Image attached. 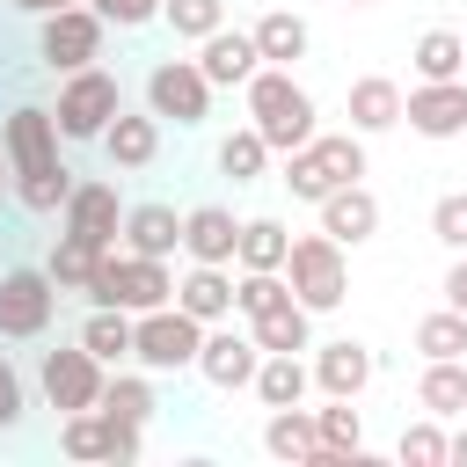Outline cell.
I'll return each mask as SVG.
<instances>
[{"label": "cell", "mask_w": 467, "mask_h": 467, "mask_svg": "<svg viewBox=\"0 0 467 467\" xmlns=\"http://www.w3.org/2000/svg\"><path fill=\"white\" fill-rule=\"evenodd\" d=\"M0 139H7V161H15V204L36 212V219L66 212L73 168L58 161V117H51L44 102H22V109L0 117Z\"/></svg>", "instance_id": "1"}, {"label": "cell", "mask_w": 467, "mask_h": 467, "mask_svg": "<svg viewBox=\"0 0 467 467\" xmlns=\"http://www.w3.org/2000/svg\"><path fill=\"white\" fill-rule=\"evenodd\" d=\"M241 95H248V124L270 139V153H299L314 139V95L292 80V66H263Z\"/></svg>", "instance_id": "2"}, {"label": "cell", "mask_w": 467, "mask_h": 467, "mask_svg": "<svg viewBox=\"0 0 467 467\" xmlns=\"http://www.w3.org/2000/svg\"><path fill=\"white\" fill-rule=\"evenodd\" d=\"M365 175V131H314L299 153H285V190L299 197V204H321L328 190H343V182H358Z\"/></svg>", "instance_id": "3"}, {"label": "cell", "mask_w": 467, "mask_h": 467, "mask_svg": "<svg viewBox=\"0 0 467 467\" xmlns=\"http://www.w3.org/2000/svg\"><path fill=\"white\" fill-rule=\"evenodd\" d=\"M175 299V277L161 255H131V248H102L95 277H88V306H124V314H153Z\"/></svg>", "instance_id": "4"}, {"label": "cell", "mask_w": 467, "mask_h": 467, "mask_svg": "<svg viewBox=\"0 0 467 467\" xmlns=\"http://www.w3.org/2000/svg\"><path fill=\"white\" fill-rule=\"evenodd\" d=\"M285 285L306 314H336L350 299V270H343V241L336 234H299L285 255Z\"/></svg>", "instance_id": "5"}, {"label": "cell", "mask_w": 467, "mask_h": 467, "mask_svg": "<svg viewBox=\"0 0 467 467\" xmlns=\"http://www.w3.org/2000/svg\"><path fill=\"white\" fill-rule=\"evenodd\" d=\"M197 350H204V321L182 314L175 299L153 306V314H139V328H131V358L146 372H197Z\"/></svg>", "instance_id": "6"}, {"label": "cell", "mask_w": 467, "mask_h": 467, "mask_svg": "<svg viewBox=\"0 0 467 467\" xmlns=\"http://www.w3.org/2000/svg\"><path fill=\"white\" fill-rule=\"evenodd\" d=\"M102 44H109V22H102L88 0H80V7H51V15H36V58H44L51 73H80V66H95Z\"/></svg>", "instance_id": "7"}, {"label": "cell", "mask_w": 467, "mask_h": 467, "mask_svg": "<svg viewBox=\"0 0 467 467\" xmlns=\"http://www.w3.org/2000/svg\"><path fill=\"white\" fill-rule=\"evenodd\" d=\"M117 109H124L117 73H109V66H80V73L58 80V109H51V117H58V139H102Z\"/></svg>", "instance_id": "8"}, {"label": "cell", "mask_w": 467, "mask_h": 467, "mask_svg": "<svg viewBox=\"0 0 467 467\" xmlns=\"http://www.w3.org/2000/svg\"><path fill=\"white\" fill-rule=\"evenodd\" d=\"M102 358L73 336V343H58V350H44L36 358V387H44V401L58 409V416H73V409H102Z\"/></svg>", "instance_id": "9"}, {"label": "cell", "mask_w": 467, "mask_h": 467, "mask_svg": "<svg viewBox=\"0 0 467 467\" xmlns=\"http://www.w3.org/2000/svg\"><path fill=\"white\" fill-rule=\"evenodd\" d=\"M146 109H153L161 124L197 131V124L212 117V80H204V66H197V58H153V73H146Z\"/></svg>", "instance_id": "10"}, {"label": "cell", "mask_w": 467, "mask_h": 467, "mask_svg": "<svg viewBox=\"0 0 467 467\" xmlns=\"http://www.w3.org/2000/svg\"><path fill=\"white\" fill-rule=\"evenodd\" d=\"M51 314H58V285H51L44 263H15V270H0V336H7V343L44 336Z\"/></svg>", "instance_id": "11"}, {"label": "cell", "mask_w": 467, "mask_h": 467, "mask_svg": "<svg viewBox=\"0 0 467 467\" xmlns=\"http://www.w3.org/2000/svg\"><path fill=\"white\" fill-rule=\"evenodd\" d=\"M58 445H66L73 460H139L146 423H124V416H109V409H73V416L58 423Z\"/></svg>", "instance_id": "12"}, {"label": "cell", "mask_w": 467, "mask_h": 467, "mask_svg": "<svg viewBox=\"0 0 467 467\" xmlns=\"http://www.w3.org/2000/svg\"><path fill=\"white\" fill-rule=\"evenodd\" d=\"M401 124L416 139H460L467 131V80H416L401 95Z\"/></svg>", "instance_id": "13"}, {"label": "cell", "mask_w": 467, "mask_h": 467, "mask_svg": "<svg viewBox=\"0 0 467 467\" xmlns=\"http://www.w3.org/2000/svg\"><path fill=\"white\" fill-rule=\"evenodd\" d=\"M66 234H80L88 248H117V241H124V204H117V182H102V175L73 182V197H66Z\"/></svg>", "instance_id": "14"}, {"label": "cell", "mask_w": 467, "mask_h": 467, "mask_svg": "<svg viewBox=\"0 0 467 467\" xmlns=\"http://www.w3.org/2000/svg\"><path fill=\"white\" fill-rule=\"evenodd\" d=\"M255 365H263V343H255V328L241 336V328H204V350H197V372L219 387V394H234V387H255Z\"/></svg>", "instance_id": "15"}, {"label": "cell", "mask_w": 467, "mask_h": 467, "mask_svg": "<svg viewBox=\"0 0 467 467\" xmlns=\"http://www.w3.org/2000/svg\"><path fill=\"white\" fill-rule=\"evenodd\" d=\"M95 146H102V161H109L117 175H139V168L161 161V117H153V109H117Z\"/></svg>", "instance_id": "16"}, {"label": "cell", "mask_w": 467, "mask_h": 467, "mask_svg": "<svg viewBox=\"0 0 467 467\" xmlns=\"http://www.w3.org/2000/svg\"><path fill=\"white\" fill-rule=\"evenodd\" d=\"M197 66H204V80L212 88H248L255 73H263V51H255V29H212L204 44H197Z\"/></svg>", "instance_id": "17"}, {"label": "cell", "mask_w": 467, "mask_h": 467, "mask_svg": "<svg viewBox=\"0 0 467 467\" xmlns=\"http://www.w3.org/2000/svg\"><path fill=\"white\" fill-rule=\"evenodd\" d=\"M117 248H131V255H175L182 248V212L175 204H161V197H146V204H124V241Z\"/></svg>", "instance_id": "18"}, {"label": "cell", "mask_w": 467, "mask_h": 467, "mask_svg": "<svg viewBox=\"0 0 467 467\" xmlns=\"http://www.w3.org/2000/svg\"><path fill=\"white\" fill-rule=\"evenodd\" d=\"M241 248V219L226 204H190L182 212V255L190 263H234Z\"/></svg>", "instance_id": "19"}, {"label": "cell", "mask_w": 467, "mask_h": 467, "mask_svg": "<svg viewBox=\"0 0 467 467\" xmlns=\"http://www.w3.org/2000/svg\"><path fill=\"white\" fill-rule=\"evenodd\" d=\"M314 387H321V394H343V401H358V394L372 387V350H365V343H350V336H336V343H314Z\"/></svg>", "instance_id": "20"}, {"label": "cell", "mask_w": 467, "mask_h": 467, "mask_svg": "<svg viewBox=\"0 0 467 467\" xmlns=\"http://www.w3.org/2000/svg\"><path fill=\"white\" fill-rule=\"evenodd\" d=\"M321 234H336L343 248L372 241V234H379V197H372L365 182H343V190H328V197H321Z\"/></svg>", "instance_id": "21"}, {"label": "cell", "mask_w": 467, "mask_h": 467, "mask_svg": "<svg viewBox=\"0 0 467 467\" xmlns=\"http://www.w3.org/2000/svg\"><path fill=\"white\" fill-rule=\"evenodd\" d=\"M343 117H350V131H394L401 124V88L387 80V73H358L350 80V95H343Z\"/></svg>", "instance_id": "22"}, {"label": "cell", "mask_w": 467, "mask_h": 467, "mask_svg": "<svg viewBox=\"0 0 467 467\" xmlns=\"http://www.w3.org/2000/svg\"><path fill=\"white\" fill-rule=\"evenodd\" d=\"M263 452L270 460H292V467H314L321 460V423H314V409H270V423H263Z\"/></svg>", "instance_id": "23"}, {"label": "cell", "mask_w": 467, "mask_h": 467, "mask_svg": "<svg viewBox=\"0 0 467 467\" xmlns=\"http://www.w3.org/2000/svg\"><path fill=\"white\" fill-rule=\"evenodd\" d=\"M175 306L197 314L204 328L226 321V314H234V277H226V263H190V277L175 285Z\"/></svg>", "instance_id": "24"}, {"label": "cell", "mask_w": 467, "mask_h": 467, "mask_svg": "<svg viewBox=\"0 0 467 467\" xmlns=\"http://www.w3.org/2000/svg\"><path fill=\"white\" fill-rule=\"evenodd\" d=\"M306 387H314V365L299 350H263V365H255V401L263 409H292V401H306Z\"/></svg>", "instance_id": "25"}, {"label": "cell", "mask_w": 467, "mask_h": 467, "mask_svg": "<svg viewBox=\"0 0 467 467\" xmlns=\"http://www.w3.org/2000/svg\"><path fill=\"white\" fill-rule=\"evenodd\" d=\"M416 401H423L438 423H445V416H467V358H423Z\"/></svg>", "instance_id": "26"}, {"label": "cell", "mask_w": 467, "mask_h": 467, "mask_svg": "<svg viewBox=\"0 0 467 467\" xmlns=\"http://www.w3.org/2000/svg\"><path fill=\"white\" fill-rule=\"evenodd\" d=\"M306 44H314L306 15H292V7L255 15V51H263V66H292V58H306Z\"/></svg>", "instance_id": "27"}, {"label": "cell", "mask_w": 467, "mask_h": 467, "mask_svg": "<svg viewBox=\"0 0 467 467\" xmlns=\"http://www.w3.org/2000/svg\"><path fill=\"white\" fill-rule=\"evenodd\" d=\"M314 423H321V460L314 467H343V460L365 452V423H358V409L343 394H328V409H314Z\"/></svg>", "instance_id": "28"}, {"label": "cell", "mask_w": 467, "mask_h": 467, "mask_svg": "<svg viewBox=\"0 0 467 467\" xmlns=\"http://www.w3.org/2000/svg\"><path fill=\"white\" fill-rule=\"evenodd\" d=\"M409 66H416V80H460L467 73V36L460 29H423Z\"/></svg>", "instance_id": "29"}, {"label": "cell", "mask_w": 467, "mask_h": 467, "mask_svg": "<svg viewBox=\"0 0 467 467\" xmlns=\"http://www.w3.org/2000/svg\"><path fill=\"white\" fill-rule=\"evenodd\" d=\"M248 328H255V343H263V350H314V314H306L299 299H277V306H270V314H255Z\"/></svg>", "instance_id": "30"}, {"label": "cell", "mask_w": 467, "mask_h": 467, "mask_svg": "<svg viewBox=\"0 0 467 467\" xmlns=\"http://www.w3.org/2000/svg\"><path fill=\"white\" fill-rule=\"evenodd\" d=\"M131 328H139V314H124V306H88L80 343H88L102 365H124V358H131Z\"/></svg>", "instance_id": "31"}, {"label": "cell", "mask_w": 467, "mask_h": 467, "mask_svg": "<svg viewBox=\"0 0 467 467\" xmlns=\"http://www.w3.org/2000/svg\"><path fill=\"white\" fill-rule=\"evenodd\" d=\"M263 168H270V139L255 124H241V131L219 139V175L226 182H263Z\"/></svg>", "instance_id": "32"}, {"label": "cell", "mask_w": 467, "mask_h": 467, "mask_svg": "<svg viewBox=\"0 0 467 467\" xmlns=\"http://www.w3.org/2000/svg\"><path fill=\"white\" fill-rule=\"evenodd\" d=\"M285 255H292V234L277 219H241V248H234L241 270H285Z\"/></svg>", "instance_id": "33"}, {"label": "cell", "mask_w": 467, "mask_h": 467, "mask_svg": "<svg viewBox=\"0 0 467 467\" xmlns=\"http://www.w3.org/2000/svg\"><path fill=\"white\" fill-rule=\"evenodd\" d=\"M95 263H102V248H88L80 234H58V241H51V255H44V270H51V285H58V292H88Z\"/></svg>", "instance_id": "34"}, {"label": "cell", "mask_w": 467, "mask_h": 467, "mask_svg": "<svg viewBox=\"0 0 467 467\" xmlns=\"http://www.w3.org/2000/svg\"><path fill=\"white\" fill-rule=\"evenodd\" d=\"M102 409H109V416H124V423H153L161 394H153V379H146V372H117V379H102Z\"/></svg>", "instance_id": "35"}, {"label": "cell", "mask_w": 467, "mask_h": 467, "mask_svg": "<svg viewBox=\"0 0 467 467\" xmlns=\"http://www.w3.org/2000/svg\"><path fill=\"white\" fill-rule=\"evenodd\" d=\"M416 350L423 358H467V314L460 306H438L416 321Z\"/></svg>", "instance_id": "36"}, {"label": "cell", "mask_w": 467, "mask_h": 467, "mask_svg": "<svg viewBox=\"0 0 467 467\" xmlns=\"http://www.w3.org/2000/svg\"><path fill=\"white\" fill-rule=\"evenodd\" d=\"M161 22H168L182 44H204V36L226 22V0H161Z\"/></svg>", "instance_id": "37"}, {"label": "cell", "mask_w": 467, "mask_h": 467, "mask_svg": "<svg viewBox=\"0 0 467 467\" xmlns=\"http://www.w3.org/2000/svg\"><path fill=\"white\" fill-rule=\"evenodd\" d=\"M445 445H452V438H445L438 416L423 409V423H409V431L394 438V460H401V467H445Z\"/></svg>", "instance_id": "38"}, {"label": "cell", "mask_w": 467, "mask_h": 467, "mask_svg": "<svg viewBox=\"0 0 467 467\" xmlns=\"http://www.w3.org/2000/svg\"><path fill=\"white\" fill-rule=\"evenodd\" d=\"M431 234H438L445 248H467V190H445V197L431 204Z\"/></svg>", "instance_id": "39"}, {"label": "cell", "mask_w": 467, "mask_h": 467, "mask_svg": "<svg viewBox=\"0 0 467 467\" xmlns=\"http://www.w3.org/2000/svg\"><path fill=\"white\" fill-rule=\"evenodd\" d=\"M22 409H29V387H22V365L0 350V431H15L22 423Z\"/></svg>", "instance_id": "40"}, {"label": "cell", "mask_w": 467, "mask_h": 467, "mask_svg": "<svg viewBox=\"0 0 467 467\" xmlns=\"http://www.w3.org/2000/svg\"><path fill=\"white\" fill-rule=\"evenodd\" d=\"M109 29H146V22H161V0H88Z\"/></svg>", "instance_id": "41"}, {"label": "cell", "mask_w": 467, "mask_h": 467, "mask_svg": "<svg viewBox=\"0 0 467 467\" xmlns=\"http://www.w3.org/2000/svg\"><path fill=\"white\" fill-rule=\"evenodd\" d=\"M445 306H460V314H467V255L445 270Z\"/></svg>", "instance_id": "42"}, {"label": "cell", "mask_w": 467, "mask_h": 467, "mask_svg": "<svg viewBox=\"0 0 467 467\" xmlns=\"http://www.w3.org/2000/svg\"><path fill=\"white\" fill-rule=\"evenodd\" d=\"M15 15H51V7H80V0H7Z\"/></svg>", "instance_id": "43"}, {"label": "cell", "mask_w": 467, "mask_h": 467, "mask_svg": "<svg viewBox=\"0 0 467 467\" xmlns=\"http://www.w3.org/2000/svg\"><path fill=\"white\" fill-rule=\"evenodd\" d=\"M445 460H452V467H467V423L452 431V445H445Z\"/></svg>", "instance_id": "44"}, {"label": "cell", "mask_w": 467, "mask_h": 467, "mask_svg": "<svg viewBox=\"0 0 467 467\" xmlns=\"http://www.w3.org/2000/svg\"><path fill=\"white\" fill-rule=\"evenodd\" d=\"M15 190V161H7V139H0V197Z\"/></svg>", "instance_id": "45"}, {"label": "cell", "mask_w": 467, "mask_h": 467, "mask_svg": "<svg viewBox=\"0 0 467 467\" xmlns=\"http://www.w3.org/2000/svg\"><path fill=\"white\" fill-rule=\"evenodd\" d=\"M350 7H379V0H350Z\"/></svg>", "instance_id": "46"}, {"label": "cell", "mask_w": 467, "mask_h": 467, "mask_svg": "<svg viewBox=\"0 0 467 467\" xmlns=\"http://www.w3.org/2000/svg\"><path fill=\"white\" fill-rule=\"evenodd\" d=\"M460 36H467V29H460Z\"/></svg>", "instance_id": "47"}]
</instances>
